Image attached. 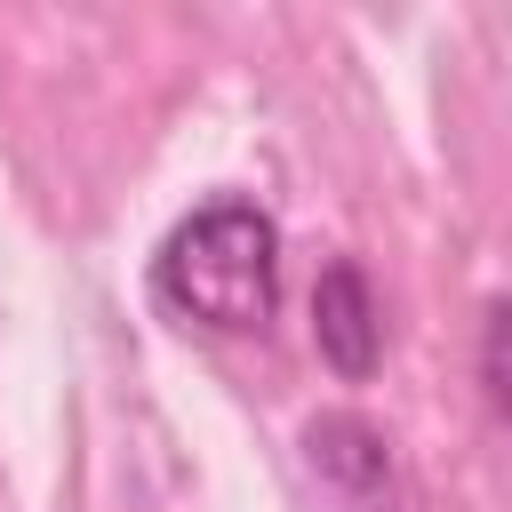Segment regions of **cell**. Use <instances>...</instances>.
Masks as SVG:
<instances>
[{
	"label": "cell",
	"instance_id": "3957f363",
	"mask_svg": "<svg viewBox=\"0 0 512 512\" xmlns=\"http://www.w3.org/2000/svg\"><path fill=\"white\" fill-rule=\"evenodd\" d=\"M304 448H312V464H320L328 480H344V488H376V480L392 472L384 432H376L368 416H320V424L304 432Z\"/></svg>",
	"mask_w": 512,
	"mask_h": 512
},
{
	"label": "cell",
	"instance_id": "7a4b0ae2",
	"mask_svg": "<svg viewBox=\"0 0 512 512\" xmlns=\"http://www.w3.org/2000/svg\"><path fill=\"white\" fill-rule=\"evenodd\" d=\"M312 344L344 384L376 376V360H384V304H376V288L352 256H328L320 280H312Z\"/></svg>",
	"mask_w": 512,
	"mask_h": 512
},
{
	"label": "cell",
	"instance_id": "277c9868",
	"mask_svg": "<svg viewBox=\"0 0 512 512\" xmlns=\"http://www.w3.org/2000/svg\"><path fill=\"white\" fill-rule=\"evenodd\" d=\"M480 376H488V400L504 408V304H488V344H480Z\"/></svg>",
	"mask_w": 512,
	"mask_h": 512
},
{
	"label": "cell",
	"instance_id": "6da1fadb",
	"mask_svg": "<svg viewBox=\"0 0 512 512\" xmlns=\"http://www.w3.org/2000/svg\"><path fill=\"white\" fill-rule=\"evenodd\" d=\"M152 296L176 320L216 328V336L264 328L272 304H280V224L256 200H240V192L200 200L152 248Z\"/></svg>",
	"mask_w": 512,
	"mask_h": 512
}]
</instances>
